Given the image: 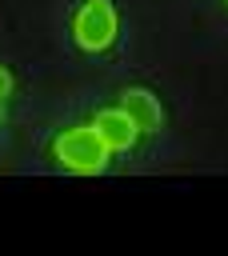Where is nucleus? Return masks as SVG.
Returning <instances> with one entry per match:
<instances>
[{"label":"nucleus","mask_w":228,"mask_h":256,"mask_svg":"<svg viewBox=\"0 0 228 256\" xmlns=\"http://www.w3.org/2000/svg\"><path fill=\"white\" fill-rule=\"evenodd\" d=\"M52 156H56L60 168L80 172V176H92V172H104L112 148L104 144V136L96 132V124H76V128H64L52 140Z\"/></svg>","instance_id":"nucleus-1"},{"label":"nucleus","mask_w":228,"mask_h":256,"mask_svg":"<svg viewBox=\"0 0 228 256\" xmlns=\"http://www.w3.org/2000/svg\"><path fill=\"white\" fill-rule=\"evenodd\" d=\"M116 8L112 0H84L72 16V40L84 48V52H108L112 40H116Z\"/></svg>","instance_id":"nucleus-2"},{"label":"nucleus","mask_w":228,"mask_h":256,"mask_svg":"<svg viewBox=\"0 0 228 256\" xmlns=\"http://www.w3.org/2000/svg\"><path fill=\"white\" fill-rule=\"evenodd\" d=\"M120 108L132 116V124H136L140 132H160V128H164V104H160L156 92H148V88H124Z\"/></svg>","instance_id":"nucleus-3"},{"label":"nucleus","mask_w":228,"mask_h":256,"mask_svg":"<svg viewBox=\"0 0 228 256\" xmlns=\"http://www.w3.org/2000/svg\"><path fill=\"white\" fill-rule=\"evenodd\" d=\"M92 124H96V132L104 136V144H108L112 152H128V148L136 144V136H140V128L132 124V116H128L124 108H100Z\"/></svg>","instance_id":"nucleus-4"},{"label":"nucleus","mask_w":228,"mask_h":256,"mask_svg":"<svg viewBox=\"0 0 228 256\" xmlns=\"http://www.w3.org/2000/svg\"><path fill=\"white\" fill-rule=\"evenodd\" d=\"M8 96H12V72L0 64V100H8Z\"/></svg>","instance_id":"nucleus-5"},{"label":"nucleus","mask_w":228,"mask_h":256,"mask_svg":"<svg viewBox=\"0 0 228 256\" xmlns=\"http://www.w3.org/2000/svg\"><path fill=\"white\" fill-rule=\"evenodd\" d=\"M0 124H4V100H0Z\"/></svg>","instance_id":"nucleus-6"}]
</instances>
